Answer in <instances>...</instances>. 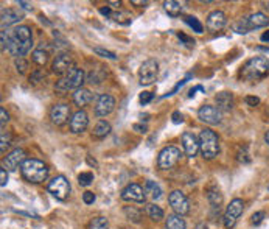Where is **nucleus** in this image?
<instances>
[{
  "instance_id": "obj_1",
  "label": "nucleus",
  "mask_w": 269,
  "mask_h": 229,
  "mask_svg": "<svg viewBox=\"0 0 269 229\" xmlns=\"http://www.w3.org/2000/svg\"><path fill=\"white\" fill-rule=\"evenodd\" d=\"M31 45H33V34L27 25L16 27L13 31H9L8 52L13 56H16V58H22L23 55L28 53Z\"/></svg>"
},
{
  "instance_id": "obj_2",
  "label": "nucleus",
  "mask_w": 269,
  "mask_h": 229,
  "mask_svg": "<svg viewBox=\"0 0 269 229\" xmlns=\"http://www.w3.org/2000/svg\"><path fill=\"white\" fill-rule=\"evenodd\" d=\"M269 75V61L263 56H254L241 69V76L246 81H259Z\"/></svg>"
},
{
  "instance_id": "obj_3",
  "label": "nucleus",
  "mask_w": 269,
  "mask_h": 229,
  "mask_svg": "<svg viewBox=\"0 0 269 229\" xmlns=\"http://www.w3.org/2000/svg\"><path fill=\"white\" fill-rule=\"evenodd\" d=\"M20 173L28 182L39 184V182H44L47 176H49V168L39 159H27L20 167Z\"/></svg>"
},
{
  "instance_id": "obj_4",
  "label": "nucleus",
  "mask_w": 269,
  "mask_h": 229,
  "mask_svg": "<svg viewBox=\"0 0 269 229\" xmlns=\"http://www.w3.org/2000/svg\"><path fill=\"white\" fill-rule=\"evenodd\" d=\"M84 83V72L83 69L73 67L68 74H66L60 81L56 83L55 90L60 94H66L68 90H78L83 87Z\"/></svg>"
},
{
  "instance_id": "obj_5",
  "label": "nucleus",
  "mask_w": 269,
  "mask_h": 229,
  "mask_svg": "<svg viewBox=\"0 0 269 229\" xmlns=\"http://www.w3.org/2000/svg\"><path fill=\"white\" fill-rule=\"evenodd\" d=\"M200 152L204 159H213L219 153V139L215 131L202 130L200 134Z\"/></svg>"
},
{
  "instance_id": "obj_6",
  "label": "nucleus",
  "mask_w": 269,
  "mask_h": 229,
  "mask_svg": "<svg viewBox=\"0 0 269 229\" xmlns=\"http://www.w3.org/2000/svg\"><path fill=\"white\" fill-rule=\"evenodd\" d=\"M269 25V17L263 13H254L248 17H243L240 19L235 25H233V28H235L237 33L240 34H244L248 33L254 28H263V27H268Z\"/></svg>"
},
{
  "instance_id": "obj_7",
  "label": "nucleus",
  "mask_w": 269,
  "mask_h": 229,
  "mask_svg": "<svg viewBox=\"0 0 269 229\" xmlns=\"http://www.w3.org/2000/svg\"><path fill=\"white\" fill-rule=\"evenodd\" d=\"M181 159V150L176 147H165L163 150L159 153L157 157V165L162 170H170L179 162Z\"/></svg>"
},
{
  "instance_id": "obj_8",
  "label": "nucleus",
  "mask_w": 269,
  "mask_h": 229,
  "mask_svg": "<svg viewBox=\"0 0 269 229\" xmlns=\"http://www.w3.org/2000/svg\"><path fill=\"white\" fill-rule=\"evenodd\" d=\"M159 72V64L156 60H146L138 69V79L142 86H149L156 81Z\"/></svg>"
},
{
  "instance_id": "obj_9",
  "label": "nucleus",
  "mask_w": 269,
  "mask_h": 229,
  "mask_svg": "<svg viewBox=\"0 0 269 229\" xmlns=\"http://www.w3.org/2000/svg\"><path fill=\"white\" fill-rule=\"evenodd\" d=\"M243 209H244V201L243 200L235 198V200L230 201V204L227 206V209L224 212V219H223L226 229H232L233 226L237 225L238 219L243 214Z\"/></svg>"
},
{
  "instance_id": "obj_10",
  "label": "nucleus",
  "mask_w": 269,
  "mask_h": 229,
  "mask_svg": "<svg viewBox=\"0 0 269 229\" xmlns=\"http://www.w3.org/2000/svg\"><path fill=\"white\" fill-rule=\"evenodd\" d=\"M47 189H49V192L52 193V195L56 198V200H67L68 197V193H70V184H68V181L66 179V176H56L53 178L50 182H49V186H47Z\"/></svg>"
},
{
  "instance_id": "obj_11",
  "label": "nucleus",
  "mask_w": 269,
  "mask_h": 229,
  "mask_svg": "<svg viewBox=\"0 0 269 229\" xmlns=\"http://www.w3.org/2000/svg\"><path fill=\"white\" fill-rule=\"evenodd\" d=\"M168 201H170V206L173 208V211L178 215L182 217L190 212V203H189V198L184 195V192H181V190L171 192L168 197Z\"/></svg>"
},
{
  "instance_id": "obj_12",
  "label": "nucleus",
  "mask_w": 269,
  "mask_h": 229,
  "mask_svg": "<svg viewBox=\"0 0 269 229\" xmlns=\"http://www.w3.org/2000/svg\"><path fill=\"white\" fill-rule=\"evenodd\" d=\"M198 117H200L201 122H204L207 125H219L221 120H223V112H221L216 106L204 105V106H201L200 111H198Z\"/></svg>"
},
{
  "instance_id": "obj_13",
  "label": "nucleus",
  "mask_w": 269,
  "mask_h": 229,
  "mask_svg": "<svg viewBox=\"0 0 269 229\" xmlns=\"http://www.w3.org/2000/svg\"><path fill=\"white\" fill-rule=\"evenodd\" d=\"M73 67H75V61L68 53L58 55L55 58V61H53V66H52L53 72L58 74V75H66V74H68L70 71H72Z\"/></svg>"
},
{
  "instance_id": "obj_14",
  "label": "nucleus",
  "mask_w": 269,
  "mask_h": 229,
  "mask_svg": "<svg viewBox=\"0 0 269 229\" xmlns=\"http://www.w3.org/2000/svg\"><path fill=\"white\" fill-rule=\"evenodd\" d=\"M115 108V98L108 94H101L95 103V114L98 117H106Z\"/></svg>"
},
{
  "instance_id": "obj_15",
  "label": "nucleus",
  "mask_w": 269,
  "mask_h": 229,
  "mask_svg": "<svg viewBox=\"0 0 269 229\" xmlns=\"http://www.w3.org/2000/svg\"><path fill=\"white\" fill-rule=\"evenodd\" d=\"M25 152L22 148H16L9 154H6V157L3 159V167L9 171H16L19 167H22V164L25 162Z\"/></svg>"
},
{
  "instance_id": "obj_16",
  "label": "nucleus",
  "mask_w": 269,
  "mask_h": 229,
  "mask_svg": "<svg viewBox=\"0 0 269 229\" xmlns=\"http://www.w3.org/2000/svg\"><path fill=\"white\" fill-rule=\"evenodd\" d=\"M68 116H70V106L66 105V103H56L50 111V119L58 127L64 125L68 120Z\"/></svg>"
},
{
  "instance_id": "obj_17",
  "label": "nucleus",
  "mask_w": 269,
  "mask_h": 229,
  "mask_svg": "<svg viewBox=\"0 0 269 229\" xmlns=\"http://www.w3.org/2000/svg\"><path fill=\"white\" fill-rule=\"evenodd\" d=\"M182 148L185 154L189 157H193L198 154V152H200V139L190 131H185L182 134Z\"/></svg>"
},
{
  "instance_id": "obj_18",
  "label": "nucleus",
  "mask_w": 269,
  "mask_h": 229,
  "mask_svg": "<svg viewBox=\"0 0 269 229\" xmlns=\"http://www.w3.org/2000/svg\"><path fill=\"white\" fill-rule=\"evenodd\" d=\"M87 125H89L87 114L83 109H79L73 114L72 119H70V131H72L73 134H79V133L86 131Z\"/></svg>"
},
{
  "instance_id": "obj_19",
  "label": "nucleus",
  "mask_w": 269,
  "mask_h": 229,
  "mask_svg": "<svg viewBox=\"0 0 269 229\" xmlns=\"http://www.w3.org/2000/svg\"><path fill=\"white\" fill-rule=\"evenodd\" d=\"M122 198L125 201H134V203H143L145 201V189H142L138 184H130L126 186L122 192Z\"/></svg>"
},
{
  "instance_id": "obj_20",
  "label": "nucleus",
  "mask_w": 269,
  "mask_h": 229,
  "mask_svg": "<svg viewBox=\"0 0 269 229\" xmlns=\"http://www.w3.org/2000/svg\"><path fill=\"white\" fill-rule=\"evenodd\" d=\"M227 24V17L226 14L223 13V11H212L208 16H207V28L210 31H219V30H223Z\"/></svg>"
},
{
  "instance_id": "obj_21",
  "label": "nucleus",
  "mask_w": 269,
  "mask_h": 229,
  "mask_svg": "<svg viewBox=\"0 0 269 229\" xmlns=\"http://www.w3.org/2000/svg\"><path fill=\"white\" fill-rule=\"evenodd\" d=\"M205 193H207V200H208L210 206H212L215 211H219L221 204H223V193H221L218 186H215V184L208 186Z\"/></svg>"
},
{
  "instance_id": "obj_22",
  "label": "nucleus",
  "mask_w": 269,
  "mask_h": 229,
  "mask_svg": "<svg viewBox=\"0 0 269 229\" xmlns=\"http://www.w3.org/2000/svg\"><path fill=\"white\" fill-rule=\"evenodd\" d=\"M215 101H216V106H218V109L221 112H223V111H230L233 108V94L227 92V90H223V92H219L215 97Z\"/></svg>"
},
{
  "instance_id": "obj_23",
  "label": "nucleus",
  "mask_w": 269,
  "mask_h": 229,
  "mask_svg": "<svg viewBox=\"0 0 269 229\" xmlns=\"http://www.w3.org/2000/svg\"><path fill=\"white\" fill-rule=\"evenodd\" d=\"M90 101H92V92H90L89 89L81 87V89L75 90V94H73V103H75L76 106L84 108V106L89 105Z\"/></svg>"
},
{
  "instance_id": "obj_24",
  "label": "nucleus",
  "mask_w": 269,
  "mask_h": 229,
  "mask_svg": "<svg viewBox=\"0 0 269 229\" xmlns=\"http://www.w3.org/2000/svg\"><path fill=\"white\" fill-rule=\"evenodd\" d=\"M22 19V16L14 9H3L2 11V28L14 25Z\"/></svg>"
},
{
  "instance_id": "obj_25",
  "label": "nucleus",
  "mask_w": 269,
  "mask_h": 229,
  "mask_svg": "<svg viewBox=\"0 0 269 229\" xmlns=\"http://www.w3.org/2000/svg\"><path fill=\"white\" fill-rule=\"evenodd\" d=\"M165 228L167 229H185L187 225L181 215L173 214V215H168V219L165 222Z\"/></svg>"
},
{
  "instance_id": "obj_26",
  "label": "nucleus",
  "mask_w": 269,
  "mask_h": 229,
  "mask_svg": "<svg viewBox=\"0 0 269 229\" xmlns=\"http://www.w3.org/2000/svg\"><path fill=\"white\" fill-rule=\"evenodd\" d=\"M145 193H148V195L153 200H159L162 197V189H160V186L157 184L156 181H146Z\"/></svg>"
},
{
  "instance_id": "obj_27",
  "label": "nucleus",
  "mask_w": 269,
  "mask_h": 229,
  "mask_svg": "<svg viewBox=\"0 0 269 229\" xmlns=\"http://www.w3.org/2000/svg\"><path fill=\"white\" fill-rule=\"evenodd\" d=\"M163 9L167 11V14L171 17H178L182 13V6L179 2H174V0H168V2H163Z\"/></svg>"
},
{
  "instance_id": "obj_28",
  "label": "nucleus",
  "mask_w": 269,
  "mask_h": 229,
  "mask_svg": "<svg viewBox=\"0 0 269 229\" xmlns=\"http://www.w3.org/2000/svg\"><path fill=\"white\" fill-rule=\"evenodd\" d=\"M109 133H111V125L106 120H100L95 125V128H93V136L98 137V139H101V137H106Z\"/></svg>"
},
{
  "instance_id": "obj_29",
  "label": "nucleus",
  "mask_w": 269,
  "mask_h": 229,
  "mask_svg": "<svg viewBox=\"0 0 269 229\" xmlns=\"http://www.w3.org/2000/svg\"><path fill=\"white\" fill-rule=\"evenodd\" d=\"M31 60L36 63L38 66H44L47 61H49V53H47L44 49H38V50H34L33 55H31Z\"/></svg>"
},
{
  "instance_id": "obj_30",
  "label": "nucleus",
  "mask_w": 269,
  "mask_h": 229,
  "mask_svg": "<svg viewBox=\"0 0 269 229\" xmlns=\"http://www.w3.org/2000/svg\"><path fill=\"white\" fill-rule=\"evenodd\" d=\"M146 212H148V215H149V219L154 220V222H160V220L163 219V211L159 208V206H156V204H149Z\"/></svg>"
},
{
  "instance_id": "obj_31",
  "label": "nucleus",
  "mask_w": 269,
  "mask_h": 229,
  "mask_svg": "<svg viewBox=\"0 0 269 229\" xmlns=\"http://www.w3.org/2000/svg\"><path fill=\"white\" fill-rule=\"evenodd\" d=\"M184 20H185V24L189 25L190 28H193V31H196V33H202V31H204L202 24H201V22L198 20L195 16H187Z\"/></svg>"
},
{
  "instance_id": "obj_32",
  "label": "nucleus",
  "mask_w": 269,
  "mask_h": 229,
  "mask_svg": "<svg viewBox=\"0 0 269 229\" xmlns=\"http://www.w3.org/2000/svg\"><path fill=\"white\" fill-rule=\"evenodd\" d=\"M90 229H109V222L106 217H97L89 225Z\"/></svg>"
},
{
  "instance_id": "obj_33",
  "label": "nucleus",
  "mask_w": 269,
  "mask_h": 229,
  "mask_svg": "<svg viewBox=\"0 0 269 229\" xmlns=\"http://www.w3.org/2000/svg\"><path fill=\"white\" fill-rule=\"evenodd\" d=\"M103 78H104V72H100V69H93L87 76V81L90 84H100L103 81Z\"/></svg>"
},
{
  "instance_id": "obj_34",
  "label": "nucleus",
  "mask_w": 269,
  "mask_h": 229,
  "mask_svg": "<svg viewBox=\"0 0 269 229\" xmlns=\"http://www.w3.org/2000/svg\"><path fill=\"white\" fill-rule=\"evenodd\" d=\"M125 214L128 215V219L135 222V223H138L140 220H142V212L137 211L135 208H130V206H128V208H125Z\"/></svg>"
},
{
  "instance_id": "obj_35",
  "label": "nucleus",
  "mask_w": 269,
  "mask_h": 229,
  "mask_svg": "<svg viewBox=\"0 0 269 229\" xmlns=\"http://www.w3.org/2000/svg\"><path fill=\"white\" fill-rule=\"evenodd\" d=\"M0 139H2V141H0V142H2V144H0V150H2V153H5L6 148H9V145H11V134L3 130L2 136H0Z\"/></svg>"
},
{
  "instance_id": "obj_36",
  "label": "nucleus",
  "mask_w": 269,
  "mask_h": 229,
  "mask_svg": "<svg viewBox=\"0 0 269 229\" xmlns=\"http://www.w3.org/2000/svg\"><path fill=\"white\" fill-rule=\"evenodd\" d=\"M92 181H93V175L90 173V171H83L79 176H78V182H79V186H90L92 184Z\"/></svg>"
},
{
  "instance_id": "obj_37",
  "label": "nucleus",
  "mask_w": 269,
  "mask_h": 229,
  "mask_svg": "<svg viewBox=\"0 0 269 229\" xmlns=\"http://www.w3.org/2000/svg\"><path fill=\"white\" fill-rule=\"evenodd\" d=\"M93 52H95L97 55H100V56H103V58H108V60H112V61L117 60V55H115L114 52L104 50V49H101V47H95V49H93Z\"/></svg>"
},
{
  "instance_id": "obj_38",
  "label": "nucleus",
  "mask_w": 269,
  "mask_h": 229,
  "mask_svg": "<svg viewBox=\"0 0 269 229\" xmlns=\"http://www.w3.org/2000/svg\"><path fill=\"white\" fill-rule=\"evenodd\" d=\"M0 38H2V52L8 50V42H9V33L2 30V33H0Z\"/></svg>"
},
{
  "instance_id": "obj_39",
  "label": "nucleus",
  "mask_w": 269,
  "mask_h": 229,
  "mask_svg": "<svg viewBox=\"0 0 269 229\" xmlns=\"http://www.w3.org/2000/svg\"><path fill=\"white\" fill-rule=\"evenodd\" d=\"M263 219H265V212L260 211V212H255V214L252 215V220H251V222H252V225L259 226V225L263 222Z\"/></svg>"
},
{
  "instance_id": "obj_40",
  "label": "nucleus",
  "mask_w": 269,
  "mask_h": 229,
  "mask_svg": "<svg viewBox=\"0 0 269 229\" xmlns=\"http://www.w3.org/2000/svg\"><path fill=\"white\" fill-rule=\"evenodd\" d=\"M138 100H140V103H142V105H146V103H149L151 100H153V94L148 92V90H145V92L140 94Z\"/></svg>"
},
{
  "instance_id": "obj_41",
  "label": "nucleus",
  "mask_w": 269,
  "mask_h": 229,
  "mask_svg": "<svg viewBox=\"0 0 269 229\" xmlns=\"http://www.w3.org/2000/svg\"><path fill=\"white\" fill-rule=\"evenodd\" d=\"M83 201L86 203V204H93V201H95V193L93 192H84L83 193Z\"/></svg>"
},
{
  "instance_id": "obj_42",
  "label": "nucleus",
  "mask_w": 269,
  "mask_h": 229,
  "mask_svg": "<svg viewBox=\"0 0 269 229\" xmlns=\"http://www.w3.org/2000/svg\"><path fill=\"white\" fill-rule=\"evenodd\" d=\"M16 67H17V71L20 74H23V72H25V69H27V61L23 58H16Z\"/></svg>"
},
{
  "instance_id": "obj_43",
  "label": "nucleus",
  "mask_w": 269,
  "mask_h": 229,
  "mask_svg": "<svg viewBox=\"0 0 269 229\" xmlns=\"http://www.w3.org/2000/svg\"><path fill=\"white\" fill-rule=\"evenodd\" d=\"M8 182V173H6V168L3 167L2 170H0V186L5 187Z\"/></svg>"
},
{
  "instance_id": "obj_44",
  "label": "nucleus",
  "mask_w": 269,
  "mask_h": 229,
  "mask_svg": "<svg viewBox=\"0 0 269 229\" xmlns=\"http://www.w3.org/2000/svg\"><path fill=\"white\" fill-rule=\"evenodd\" d=\"M0 123H2V127H5V123L9 120V116H8V112L5 111V108H0Z\"/></svg>"
},
{
  "instance_id": "obj_45",
  "label": "nucleus",
  "mask_w": 269,
  "mask_h": 229,
  "mask_svg": "<svg viewBox=\"0 0 269 229\" xmlns=\"http://www.w3.org/2000/svg\"><path fill=\"white\" fill-rule=\"evenodd\" d=\"M246 103L249 106H257L260 103V98L259 97H252V95H249V97H246Z\"/></svg>"
},
{
  "instance_id": "obj_46",
  "label": "nucleus",
  "mask_w": 269,
  "mask_h": 229,
  "mask_svg": "<svg viewBox=\"0 0 269 229\" xmlns=\"http://www.w3.org/2000/svg\"><path fill=\"white\" fill-rule=\"evenodd\" d=\"M178 36H179V39L185 41V42H187V45H195V41H193V39H190V38H187V36H185V34L179 33V34H178Z\"/></svg>"
},
{
  "instance_id": "obj_47",
  "label": "nucleus",
  "mask_w": 269,
  "mask_h": 229,
  "mask_svg": "<svg viewBox=\"0 0 269 229\" xmlns=\"http://www.w3.org/2000/svg\"><path fill=\"white\" fill-rule=\"evenodd\" d=\"M173 122L174 123H182V114L181 112H174L173 114Z\"/></svg>"
},
{
  "instance_id": "obj_48",
  "label": "nucleus",
  "mask_w": 269,
  "mask_h": 229,
  "mask_svg": "<svg viewBox=\"0 0 269 229\" xmlns=\"http://www.w3.org/2000/svg\"><path fill=\"white\" fill-rule=\"evenodd\" d=\"M134 130L137 133H146V127L145 125H134Z\"/></svg>"
},
{
  "instance_id": "obj_49",
  "label": "nucleus",
  "mask_w": 269,
  "mask_h": 229,
  "mask_svg": "<svg viewBox=\"0 0 269 229\" xmlns=\"http://www.w3.org/2000/svg\"><path fill=\"white\" fill-rule=\"evenodd\" d=\"M19 6H22V8H25V9H28V11H31L33 9V5L31 3H28V2H19Z\"/></svg>"
},
{
  "instance_id": "obj_50",
  "label": "nucleus",
  "mask_w": 269,
  "mask_h": 229,
  "mask_svg": "<svg viewBox=\"0 0 269 229\" xmlns=\"http://www.w3.org/2000/svg\"><path fill=\"white\" fill-rule=\"evenodd\" d=\"M100 13H101V14H104V16H112L111 8H108V6H106V8H101V9H100Z\"/></svg>"
},
{
  "instance_id": "obj_51",
  "label": "nucleus",
  "mask_w": 269,
  "mask_h": 229,
  "mask_svg": "<svg viewBox=\"0 0 269 229\" xmlns=\"http://www.w3.org/2000/svg\"><path fill=\"white\" fill-rule=\"evenodd\" d=\"M133 5H137V6H146L148 5V2H142V0H133Z\"/></svg>"
},
{
  "instance_id": "obj_52",
  "label": "nucleus",
  "mask_w": 269,
  "mask_h": 229,
  "mask_svg": "<svg viewBox=\"0 0 269 229\" xmlns=\"http://www.w3.org/2000/svg\"><path fill=\"white\" fill-rule=\"evenodd\" d=\"M262 41H263V42H269V30L262 34Z\"/></svg>"
},
{
  "instance_id": "obj_53",
  "label": "nucleus",
  "mask_w": 269,
  "mask_h": 229,
  "mask_svg": "<svg viewBox=\"0 0 269 229\" xmlns=\"http://www.w3.org/2000/svg\"><path fill=\"white\" fill-rule=\"evenodd\" d=\"M195 229H208V228H207L204 223H200V225H196V226H195Z\"/></svg>"
},
{
  "instance_id": "obj_54",
  "label": "nucleus",
  "mask_w": 269,
  "mask_h": 229,
  "mask_svg": "<svg viewBox=\"0 0 269 229\" xmlns=\"http://www.w3.org/2000/svg\"><path fill=\"white\" fill-rule=\"evenodd\" d=\"M265 142H266L268 147H269V131H266V134H265Z\"/></svg>"
},
{
  "instance_id": "obj_55",
  "label": "nucleus",
  "mask_w": 269,
  "mask_h": 229,
  "mask_svg": "<svg viewBox=\"0 0 269 229\" xmlns=\"http://www.w3.org/2000/svg\"><path fill=\"white\" fill-rule=\"evenodd\" d=\"M268 189H269V187H268Z\"/></svg>"
}]
</instances>
